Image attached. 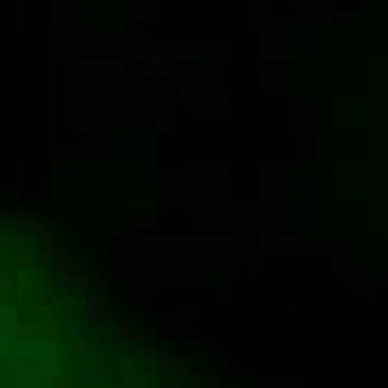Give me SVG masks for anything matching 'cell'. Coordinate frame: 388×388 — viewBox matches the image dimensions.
<instances>
[{"instance_id": "6da1fadb", "label": "cell", "mask_w": 388, "mask_h": 388, "mask_svg": "<svg viewBox=\"0 0 388 388\" xmlns=\"http://www.w3.org/2000/svg\"><path fill=\"white\" fill-rule=\"evenodd\" d=\"M0 388H227L135 318L88 258L0 214Z\"/></svg>"}]
</instances>
